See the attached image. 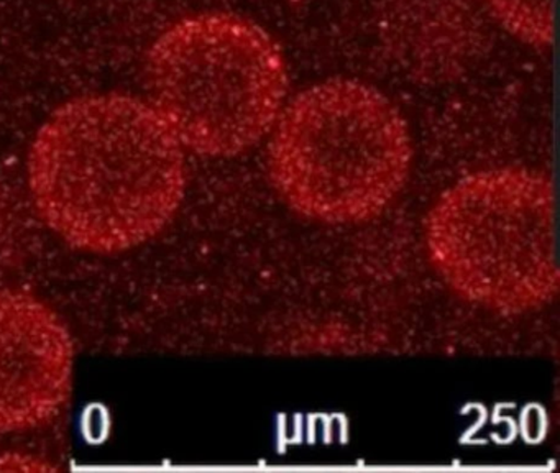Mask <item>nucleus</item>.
<instances>
[{"instance_id": "f257e3e1", "label": "nucleus", "mask_w": 560, "mask_h": 473, "mask_svg": "<svg viewBox=\"0 0 560 473\" xmlns=\"http://www.w3.org/2000/svg\"><path fill=\"white\" fill-rule=\"evenodd\" d=\"M28 187L65 242L126 252L162 232L182 206L185 148L150 102L126 94L73 99L38 130Z\"/></svg>"}, {"instance_id": "f03ea898", "label": "nucleus", "mask_w": 560, "mask_h": 473, "mask_svg": "<svg viewBox=\"0 0 560 473\" xmlns=\"http://www.w3.org/2000/svg\"><path fill=\"white\" fill-rule=\"evenodd\" d=\"M270 134L275 189L316 222L346 226L378 216L411 170L401 112L363 82L336 79L306 89L281 108Z\"/></svg>"}, {"instance_id": "7ed1b4c3", "label": "nucleus", "mask_w": 560, "mask_h": 473, "mask_svg": "<svg viewBox=\"0 0 560 473\" xmlns=\"http://www.w3.org/2000/svg\"><path fill=\"white\" fill-rule=\"evenodd\" d=\"M145 82L150 105L185 150L231 158L270 134L284 107L288 72L260 25L209 12L173 23L155 39Z\"/></svg>"}, {"instance_id": "20e7f679", "label": "nucleus", "mask_w": 560, "mask_h": 473, "mask_svg": "<svg viewBox=\"0 0 560 473\" xmlns=\"http://www.w3.org/2000/svg\"><path fill=\"white\" fill-rule=\"evenodd\" d=\"M425 246L471 304L511 314L547 304L559 289L552 181L520 166L462 177L429 210Z\"/></svg>"}, {"instance_id": "39448f33", "label": "nucleus", "mask_w": 560, "mask_h": 473, "mask_svg": "<svg viewBox=\"0 0 560 473\" xmlns=\"http://www.w3.org/2000/svg\"><path fill=\"white\" fill-rule=\"evenodd\" d=\"M73 342L40 299L0 289V434L35 429L70 394Z\"/></svg>"}, {"instance_id": "423d86ee", "label": "nucleus", "mask_w": 560, "mask_h": 473, "mask_svg": "<svg viewBox=\"0 0 560 473\" xmlns=\"http://www.w3.org/2000/svg\"><path fill=\"white\" fill-rule=\"evenodd\" d=\"M498 22L521 42L547 48L553 39V0H487Z\"/></svg>"}]
</instances>
